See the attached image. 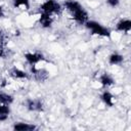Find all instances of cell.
Instances as JSON below:
<instances>
[{"label":"cell","instance_id":"obj_1","mask_svg":"<svg viewBox=\"0 0 131 131\" xmlns=\"http://www.w3.org/2000/svg\"><path fill=\"white\" fill-rule=\"evenodd\" d=\"M92 35H97L100 37H111V31L106 27L102 26L101 24L95 21V20H87L84 25Z\"/></svg>","mask_w":131,"mask_h":131},{"label":"cell","instance_id":"obj_2","mask_svg":"<svg viewBox=\"0 0 131 131\" xmlns=\"http://www.w3.org/2000/svg\"><path fill=\"white\" fill-rule=\"evenodd\" d=\"M61 5L56 0H46L40 5V10L47 14H59L61 12Z\"/></svg>","mask_w":131,"mask_h":131},{"label":"cell","instance_id":"obj_3","mask_svg":"<svg viewBox=\"0 0 131 131\" xmlns=\"http://www.w3.org/2000/svg\"><path fill=\"white\" fill-rule=\"evenodd\" d=\"M25 59L30 66H36L40 61H48L47 58L40 52H27L25 53Z\"/></svg>","mask_w":131,"mask_h":131},{"label":"cell","instance_id":"obj_4","mask_svg":"<svg viewBox=\"0 0 131 131\" xmlns=\"http://www.w3.org/2000/svg\"><path fill=\"white\" fill-rule=\"evenodd\" d=\"M31 74L33 75V78L37 82H44L48 79L49 73L45 69H37L36 66H31Z\"/></svg>","mask_w":131,"mask_h":131},{"label":"cell","instance_id":"obj_5","mask_svg":"<svg viewBox=\"0 0 131 131\" xmlns=\"http://www.w3.org/2000/svg\"><path fill=\"white\" fill-rule=\"evenodd\" d=\"M26 107L30 112H43L44 103L40 98H29L26 101Z\"/></svg>","mask_w":131,"mask_h":131},{"label":"cell","instance_id":"obj_6","mask_svg":"<svg viewBox=\"0 0 131 131\" xmlns=\"http://www.w3.org/2000/svg\"><path fill=\"white\" fill-rule=\"evenodd\" d=\"M71 14H72L73 19H74L77 24H79V25H85V23L89 19L88 12H87L83 7L80 8V9H78L77 11L71 13Z\"/></svg>","mask_w":131,"mask_h":131},{"label":"cell","instance_id":"obj_7","mask_svg":"<svg viewBox=\"0 0 131 131\" xmlns=\"http://www.w3.org/2000/svg\"><path fill=\"white\" fill-rule=\"evenodd\" d=\"M9 76L14 80H25L29 78V74L16 67H13L9 70Z\"/></svg>","mask_w":131,"mask_h":131},{"label":"cell","instance_id":"obj_8","mask_svg":"<svg viewBox=\"0 0 131 131\" xmlns=\"http://www.w3.org/2000/svg\"><path fill=\"white\" fill-rule=\"evenodd\" d=\"M12 129L14 131H33L37 129V126L30 123H24V122H15L12 126Z\"/></svg>","mask_w":131,"mask_h":131},{"label":"cell","instance_id":"obj_9","mask_svg":"<svg viewBox=\"0 0 131 131\" xmlns=\"http://www.w3.org/2000/svg\"><path fill=\"white\" fill-rule=\"evenodd\" d=\"M116 30L118 32H122V33H129L131 30V20L128 18L120 19L116 24Z\"/></svg>","mask_w":131,"mask_h":131},{"label":"cell","instance_id":"obj_10","mask_svg":"<svg viewBox=\"0 0 131 131\" xmlns=\"http://www.w3.org/2000/svg\"><path fill=\"white\" fill-rule=\"evenodd\" d=\"M52 23H53V18L50 14H47V13H44V12H41L40 14V17H39V24L42 28L44 29H48L52 26Z\"/></svg>","mask_w":131,"mask_h":131},{"label":"cell","instance_id":"obj_11","mask_svg":"<svg viewBox=\"0 0 131 131\" xmlns=\"http://www.w3.org/2000/svg\"><path fill=\"white\" fill-rule=\"evenodd\" d=\"M99 83L101 84L102 87L108 88V87H111V86H113L115 84V80L110 74L103 73V74H101L99 76Z\"/></svg>","mask_w":131,"mask_h":131},{"label":"cell","instance_id":"obj_12","mask_svg":"<svg viewBox=\"0 0 131 131\" xmlns=\"http://www.w3.org/2000/svg\"><path fill=\"white\" fill-rule=\"evenodd\" d=\"M63 6H64V8H66L69 12H71V13H73V12H75V11H77L78 9H80V8L83 7V6H82L78 1H76V0H67V1H64Z\"/></svg>","mask_w":131,"mask_h":131},{"label":"cell","instance_id":"obj_13","mask_svg":"<svg viewBox=\"0 0 131 131\" xmlns=\"http://www.w3.org/2000/svg\"><path fill=\"white\" fill-rule=\"evenodd\" d=\"M100 99L106 106H113L114 105V95L108 90H104L100 94Z\"/></svg>","mask_w":131,"mask_h":131},{"label":"cell","instance_id":"obj_14","mask_svg":"<svg viewBox=\"0 0 131 131\" xmlns=\"http://www.w3.org/2000/svg\"><path fill=\"white\" fill-rule=\"evenodd\" d=\"M124 61V56L118 52H113L108 56V63L112 66H119Z\"/></svg>","mask_w":131,"mask_h":131},{"label":"cell","instance_id":"obj_15","mask_svg":"<svg viewBox=\"0 0 131 131\" xmlns=\"http://www.w3.org/2000/svg\"><path fill=\"white\" fill-rule=\"evenodd\" d=\"M10 114V107L7 104H0V122H4L8 119Z\"/></svg>","mask_w":131,"mask_h":131},{"label":"cell","instance_id":"obj_16","mask_svg":"<svg viewBox=\"0 0 131 131\" xmlns=\"http://www.w3.org/2000/svg\"><path fill=\"white\" fill-rule=\"evenodd\" d=\"M14 98L11 94L6 92H0V104H7L10 105L13 102Z\"/></svg>","mask_w":131,"mask_h":131},{"label":"cell","instance_id":"obj_17","mask_svg":"<svg viewBox=\"0 0 131 131\" xmlns=\"http://www.w3.org/2000/svg\"><path fill=\"white\" fill-rule=\"evenodd\" d=\"M12 5L14 8H21V9H29L30 1L29 0H12Z\"/></svg>","mask_w":131,"mask_h":131},{"label":"cell","instance_id":"obj_18","mask_svg":"<svg viewBox=\"0 0 131 131\" xmlns=\"http://www.w3.org/2000/svg\"><path fill=\"white\" fill-rule=\"evenodd\" d=\"M106 4L111 7H117L120 4V0H106Z\"/></svg>","mask_w":131,"mask_h":131},{"label":"cell","instance_id":"obj_19","mask_svg":"<svg viewBox=\"0 0 131 131\" xmlns=\"http://www.w3.org/2000/svg\"><path fill=\"white\" fill-rule=\"evenodd\" d=\"M4 16V10H3V7L0 5V17H3Z\"/></svg>","mask_w":131,"mask_h":131}]
</instances>
